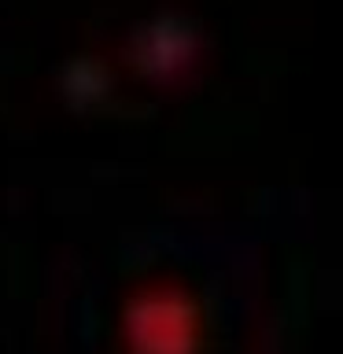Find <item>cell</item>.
Wrapping results in <instances>:
<instances>
[{"label":"cell","instance_id":"1","mask_svg":"<svg viewBox=\"0 0 343 354\" xmlns=\"http://www.w3.org/2000/svg\"><path fill=\"white\" fill-rule=\"evenodd\" d=\"M129 354H192L196 343V306L185 292L159 288L133 299L129 321Z\"/></svg>","mask_w":343,"mask_h":354}]
</instances>
